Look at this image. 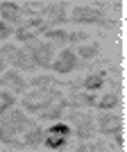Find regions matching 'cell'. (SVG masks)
Masks as SVG:
<instances>
[{
	"label": "cell",
	"mask_w": 127,
	"mask_h": 152,
	"mask_svg": "<svg viewBox=\"0 0 127 152\" xmlns=\"http://www.w3.org/2000/svg\"><path fill=\"white\" fill-rule=\"evenodd\" d=\"M95 102H98V98H95V93H73L70 95V102H66V104H70V107H93Z\"/></svg>",
	"instance_id": "13"
},
{
	"label": "cell",
	"mask_w": 127,
	"mask_h": 152,
	"mask_svg": "<svg viewBox=\"0 0 127 152\" xmlns=\"http://www.w3.org/2000/svg\"><path fill=\"white\" fill-rule=\"evenodd\" d=\"M12 34H14V27H12V25H7V23H2V20H0V43H2L5 39H9Z\"/></svg>",
	"instance_id": "27"
},
{
	"label": "cell",
	"mask_w": 127,
	"mask_h": 152,
	"mask_svg": "<svg viewBox=\"0 0 127 152\" xmlns=\"http://www.w3.org/2000/svg\"><path fill=\"white\" fill-rule=\"evenodd\" d=\"M45 139V129L41 125H32L25 132V139H23V145L25 148H39Z\"/></svg>",
	"instance_id": "10"
},
{
	"label": "cell",
	"mask_w": 127,
	"mask_h": 152,
	"mask_svg": "<svg viewBox=\"0 0 127 152\" xmlns=\"http://www.w3.org/2000/svg\"><path fill=\"white\" fill-rule=\"evenodd\" d=\"M66 9L68 5L66 2H50V5L43 7V14H45V23L48 27H55V25H64V23H68V16H66Z\"/></svg>",
	"instance_id": "8"
},
{
	"label": "cell",
	"mask_w": 127,
	"mask_h": 152,
	"mask_svg": "<svg viewBox=\"0 0 127 152\" xmlns=\"http://www.w3.org/2000/svg\"><path fill=\"white\" fill-rule=\"evenodd\" d=\"M0 86H5V91H9V93H25L27 91V82L23 80V75H20L18 70H5L2 75H0Z\"/></svg>",
	"instance_id": "7"
},
{
	"label": "cell",
	"mask_w": 127,
	"mask_h": 152,
	"mask_svg": "<svg viewBox=\"0 0 127 152\" xmlns=\"http://www.w3.org/2000/svg\"><path fill=\"white\" fill-rule=\"evenodd\" d=\"M9 64L14 66V70H34V66H32V59H30V55H27V50L25 48H18V50L14 52V57L9 59Z\"/></svg>",
	"instance_id": "11"
},
{
	"label": "cell",
	"mask_w": 127,
	"mask_h": 152,
	"mask_svg": "<svg viewBox=\"0 0 127 152\" xmlns=\"http://www.w3.org/2000/svg\"><path fill=\"white\" fill-rule=\"evenodd\" d=\"M104 70H95V73H91V75H86L84 77V82H82V86H84V91L86 93H95L98 89H102V84H104Z\"/></svg>",
	"instance_id": "12"
},
{
	"label": "cell",
	"mask_w": 127,
	"mask_h": 152,
	"mask_svg": "<svg viewBox=\"0 0 127 152\" xmlns=\"http://www.w3.org/2000/svg\"><path fill=\"white\" fill-rule=\"evenodd\" d=\"M89 118H93V116H89V114H82V111H70V114H68V121H73L75 125H77V123L89 121Z\"/></svg>",
	"instance_id": "26"
},
{
	"label": "cell",
	"mask_w": 127,
	"mask_h": 152,
	"mask_svg": "<svg viewBox=\"0 0 127 152\" xmlns=\"http://www.w3.org/2000/svg\"><path fill=\"white\" fill-rule=\"evenodd\" d=\"M66 143H68V139H61V136H48L45 134V139H43V145L48 150H64Z\"/></svg>",
	"instance_id": "20"
},
{
	"label": "cell",
	"mask_w": 127,
	"mask_h": 152,
	"mask_svg": "<svg viewBox=\"0 0 127 152\" xmlns=\"http://www.w3.org/2000/svg\"><path fill=\"white\" fill-rule=\"evenodd\" d=\"M18 50V45H14V43H2V48H0V57L5 59V61H9V59L14 57V52Z\"/></svg>",
	"instance_id": "24"
},
{
	"label": "cell",
	"mask_w": 127,
	"mask_h": 152,
	"mask_svg": "<svg viewBox=\"0 0 127 152\" xmlns=\"http://www.w3.org/2000/svg\"><path fill=\"white\" fill-rule=\"evenodd\" d=\"M25 50H27V55H30L34 68H36V66L39 68H50L52 59H55V45H52L50 41H39V39H34L30 43H25Z\"/></svg>",
	"instance_id": "2"
},
{
	"label": "cell",
	"mask_w": 127,
	"mask_h": 152,
	"mask_svg": "<svg viewBox=\"0 0 127 152\" xmlns=\"http://www.w3.org/2000/svg\"><path fill=\"white\" fill-rule=\"evenodd\" d=\"M0 123H2V127H5L12 136H16V134H20V132H27V129L34 125L25 116V111H20V109H16V107H12L5 116H0Z\"/></svg>",
	"instance_id": "4"
},
{
	"label": "cell",
	"mask_w": 127,
	"mask_h": 152,
	"mask_svg": "<svg viewBox=\"0 0 127 152\" xmlns=\"http://www.w3.org/2000/svg\"><path fill=\"white\" fill-rule=\"evenodd\" d=\"M50 68L55 70V73H59V75H68V73H73V70L82 68V61L77 59L75 50H70V48H61V50L55 55Z\"/></svg>",
	"instance_id": "5"
},
{
	"label": "cell",
	"mask_w": 127,
	"mask_h": 152,
	"mask_svg": "<svg viewBox=\"0 0 127 152\" xmlns=\"http://www.w3.org/2000/svg\"><path fill=\"white\" fill-rule=\"evenodd\" d=\"M95 132L104 134V136H111L116 129H123V116L111 114V111H102L98 118H95Z\"/></svg>",
	"instance_id": "6"
},
{
	"label": "cell",
	"mask_w": 127,
	"mask_h": 152,
	"mask_svg": "<svg viewBox=\"0 0 127 152\" xmlns=\"http://www.w3.org/2000/svg\"><path fill=\"white\" fill-rule=\"evenodd\" d=\"M66 100L64 102H59V104H52L50 109H45V111H41L39 114V118L41 121H61V116H64V111H66Z\"/></svg>",
	"instance_id": "15"
},
{
	"label": "cell",
	"mask_w": 127,
	"mask_h": 152,
	"mask_svg": "<svg viewBox=\"0 0 127 152\" xmlns=\"http://www.w3.org/2000/svg\"><path fill=\"white\" fill-rule=\"evenodd\" d=\"M68 20L77 25H104V12L95 9L93 5H75Z\"/></svg>",
	"instance_id": "3"
},
{
	"label": "cell",
	"mask_w": 127,
	"mask_h": 152,
	"mask_svg": "<svg viewBox=\"0 0 127 152\" xmlns=\"http://www.w3.org/2000/svg\"><path fill=\"white\" fill-rule=\"evenodd\" d=\"M45 134H48V136H61V139H70L73 127H70L68 123H55V125H50L48 129H45Z\"/></svg>",
	"instance_id": "18"
},
{
	"label": "cell",
	"mask_w": 127,
	"mask_h": 152,
	"mask_svg": "<svg viewBox=\"0 0 127 152\" xmlns=\"http://www.w3.org/2000/svg\"><path fill=\"white\" fill-rule=\"evenodd\" d=\"M59 102H64V95L61 91L57 89H34L32 93H27L25 98H23V109L25 111H32V114H41V111H45V109H50L52 104H57Z\"/></svg>",
	"instance_id": "1"
},
{
	"label": "cell",
	"mask_w": 127,
	"mask_h": 152,
	"mask_svg": "<svg viewBox=\"0 0 127 152\" xmlns=\"http://www.w3.org/2000/svg\"><path fill=\"white\" fill-rule=\"evenodd\" d=\"M14 102H16V98H14L9 91H0V116H5L7 111L14 107Z\"/></svg>",
	"instance_id": "21"
},
{
	"label": "cell",
	"mask_w": 127,
	"mask_h": 152,
	"mask_svg": "<svg viewBox=\"0 0 127 152\" xmlns=\"http://www.w3.org/2000/svg\"><path fill=\"white\" fill-rule=\"evenodd\" d=\"M93 134H95L93 118H89V121L77 123V125H75V136H77L80 141H89V139H93Z\"/></svg>",
	"instance_id": "16"
},
{
	"label": "cell",
	"mask_w": 127,
	"mask_h": 152,
	"mask_svg": "<svg viewBox=\"0 0 127 152\" xmlns=\"http://www.w3.org/2000/svg\"><path fill=\"white\" fill-rule=\"evenodd\" d=\"M95 107L100 109V111H111V109L120 107V93H107L104 98H100V100L95 102Z\"/></svg>",
	"instance_id": "14"
},
{
	"label": "cell",
	"mask_w": 127,
	"mask_h": 152,
	"mask_svg": "<svg viewBox=\"0 0 127 152\" xmlns=\"http://www.w3.org/2000/svg\"><path fill=\"white\" fill-rule=\"evenodd\" d=\"M77 59L82 61V59H95L98 55H100V43L98 41H93V43H84V45H80L77 48Z\"/></svg>",
	"instance_id": "17"
},
{
	"label": "cell",
	"mask_w": 127,
	"mask_h": 152,
	"mask_svg": "<svg viewBox=\"0 0 127 152\" xmlns=\"http://www.w3.org/2000/svg\"><path fill=\"white\" fill-rule=\"evenodd\" d=\"M0 143H9V145H12V143H16V141H14V136L7 132L5 127H2V123H0Z\"/></svg>",
	"instance_id": "28"
},
{
	"label": "cell",
	"mask_w": 127,
	"mask_h": 152,
	"mask_svg": "<svg viewBox=\"0 0 127 152\" xmlns=\"http://www.w3.org/2000/svg\"><path fill=\"white\" fill-rule=\"evenodd\" d=\"M100 150V145H82V148H77L75 152H98Z\"/></svg>",
	"instance_id": "30"
},
{
	"label": "cell",
	"mask_w": 127,
	"mask_h": 152,
	"mask_svg": "<svg viewBox=\"0 0 127 152\" xmlns=\"http://www.w3.org/2000/svg\"><path fill=\"white\" fill-rule=\"evenodd\" d=\"M20 5L18 2H0V20L2 23H20Z\"/></svg>",
	"instance_id": "9"
},
{
	"label": "cell",
	"mask_w": 127,
	"mask_h": 152,
	"mask_svg": "<svg viewBox=\"0 0 127 152\" xmlns=\"http://www.w3.org/2000/svg\"><path fill=\"white\" fill-rule=\"evenodd\" d=\"M14 37H16V41H20V43H30V41H34L36 39V32H32V30H27V27H16L14 30Z\"/></svg>",
	"instance_id": "22"
},
{
	"label": "cell",
	"mask_w": 127,
	"mask_h": 152,
	"mask_svg": "<svg viewBox=\"0 0 127 152\" xmlns=\"http://www.w3.org/2000/svg\"><path fill=\"white\" fill-rule=\"evenodd\" d=\"M111 139L116 141V145H118V148H123V143H125V139H123V129H116V132L111 134Z\"/></svg>",
	"instance_id": "29"
},
{
	"label": "cell",
	"mask_w": 127,
	"mask_h": 152,
	"mask_svg": "<svg viewBox=\"0 0 127 152\" xmlns=\"http://www.w3.org/2000/svg\"><path fill=\"white\" fill-rule=\"evenodd\" d=\"M30 84L34 89H50V84H59V82H55L50 75H41V77H34Z\"/></svg>",
	"instance_id": "23"
},
{
	"label": "cell",
	"mask_w": 127,
	"mask_h": 152,
	"mask_svg": "<svg viewBox=\"0 0 127 152\" xmlns=\"http://www.w3.org/2000/svg\"><path fill=\"white\" fill-rule=\"evenodd\" d=\"M5 64H7V61H5V59H2V57H0V75L5 73Z\"/></svg>",
	"instance_id": "31"
},
{
	"label": "cell",
	"mask_w": 127,
	"mask_h": 152,
	"mask_svg": "<svg viewBox=\"0 0 127 152\" xmlns=\"http://www.w3.org/2000/svg\"><path fill=\"white\" fill-rule=\"evenodd\" d=\"M89 41V32H70L68 34V43H84Z\"/></svg>",
	"instance_id": "25"
},
{
	"label": "cell",
	"mask_w": 127,
	"mask_h": 152,
	"mask_svg": "<svg viewBox=\"0 0 127 152\" xmlns=\"http://www.w3.org/2000/svg\"><path fill=\"white\" fill-rule=\"evenodd\" d=\"M43 37L48 39L52 45H55V43H59V45L68 43V32H66V30H55V27H50V30L43 32Z\"/></svg>",
	"instance_id": "19"
}]
</instances>
